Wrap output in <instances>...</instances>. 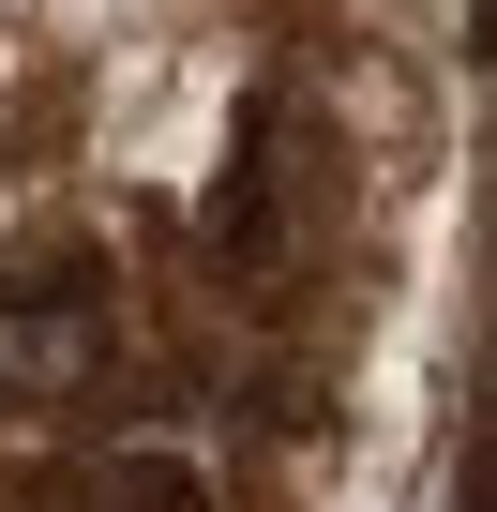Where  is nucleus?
<instances>
[{
	"instance_id": "obj_1",
	"label": "nucleus",
	"mask_w": 497,
	"mask_h": 512,
	"mask_svg": "<svg viewBox=\"0 0 497 512\" xmlns=\"http://www.w3.org/2000/svg\"><path fill=\"white\" fill-rule=\"evenodd\" d=\"M91 377V317H0V392H61Z\"/></svg>"
}]
</instances>
